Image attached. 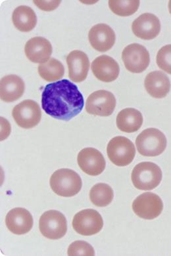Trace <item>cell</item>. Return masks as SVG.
<instances>
[{
    "instance_id": "6da1fadb",
    "label": "cell",
    "mask_w": 171,
    "mask_h": 256,
    "mask_svg": "<svg viewBox=\"0 0 171 256\" xmlns=\"http://www.w3.org/2000/svg\"><path fill=\"white\" fill-rule=\"evenodd\" d=\"M41 102L47 114L63 121H69L77 116L84 105L83 96L78 86L67 80L47 84Z\"/></svg>"
},
{
    "instance_id": "7a4b0ae2",
    "label": "cell",
    "mask_w": 171,
    "mask_h": 256,
    "mask_svg": "<svg viewBox=\"0 0 171 256\" xmlns=\"http://www.w3.org/2000/svg\"><path fill=\"white\" fill-rule=\"evenodd\" d=\"M82 186L81 178L71 169H59L51 176V188L61 197L69 198L77 195L81 190Z\"/></svg>"
},
{
    "instance_id": "3957f363",
    "label": "cell",
    "mask_w": 171,
    "mask_h": 256,
    "mask_svg": "<svg viewBox=\"0 0 171 256\" xmlns=\"http://www.w3.org/2000/svg\"><path fill=\"white\" fill-rule=\"evenodd\" d=\"M162 170L152 162H142L134 168L131 180L136 188L149 191L155 189L162 180Z\"/></svg>"
},
{
    "instance_id": "277c9868",
    "label": "cell",
    "mask_w": 171,
    "mask_h": 256,
    "mask_svg": "<svg viewBox=\"0 0 171 256\" xmlns=\"http://www.w3.org/2000/svg\"><path fill=\"white\" fill-rule=\"evenodd\" d=\"M167 138L165 134L156 128H148L138 136L136 146L138 152L144 156H160L166 150Z\"/></svg>"
},
{
    "instance_id": "5b68a950",
    "label": "cell",
    "mask_w": 171,
    "mask_h": 256,
    "mask_svg": "<svg viewBox=\"0 0 171 256\" xmlns=\"http://www.w3.org/2000/svg\"><path fill=\"white\" fill-rule=\"evenodd\" d=\"M107 154L111 162L118 166H126L133 162L136 156L135 144L127 138L117 136L109 142Z\"/></svg>"
},
{
    "instance_id": "8992f818",
    "label": "cell",
    "mask_w": 171,
    "mask_h": 256,
    "mask_svg": "<svg viewBox=\"0 0 171 256\" xmlns=\"http://www.w3.org/2000/svg\"><path fill=\"white\" fill-rule=\"evenodd\" d=\"M41 234L50 240L63 238L67 232V222L65 216L58 210H47L43 214L39 222Z\"/></svg>"
},
{
    "instance_id": "52a82bcc",
    "label": "cell",
    "mask_w": 171,
    "mask_h": 256,
    "mask_svg": "<svg viewBox=\"0 0 171 256\" xmlns=\"http://www.w3.org/2000/svg\"><path fill=\"white\" fill-rule=\"evenodd\" d=\"M133 210L140 218L153 220L162 214L164 203L157 194L146 192L136 198L133 203Z\"/></svg>"
},
{
    "instance_id": "ba28073f",
    "label": "cell",
    "mask_w": 171,
    "mask_h": 256,
    "mask_svg": "<svg viewBox=\"0 0 171 256\" xmlns=\"http://www.w3.org/2000/svg\"><path fill=\"white\" fill-rule=\"evenodd\" d=\"M104 220L102 216L94 210H84L74 216V230L82 236H92L102 230Z\"/></svg>"
},
{
    "instance_id": "9c48e42d",
    "label": "cell",
    "mask_w": 171,
    "mask_h": 256,
    "mask_svg": "<svg viewBox=\"0 0 171 256\" xmlns=\"http://www.w3.org/2000/svg\"><path fill=\"white\" fill-rule=\"evenodd\" d=\"M12 116L18 126L30 129L40 123L42 112L38 103L32 100H24L14 107Z\"/></svg>"
},
{
    "instance_id": "30bf717a",
    "label": "cell",
    "mask_w": 171,
    "mask_h": 256,
    "mask_svg": "<svg viewBox=\"0 0 171 256\" xmlns=\"http://www.w3.org/2000/svg\"><path fill=\"white\" fill-rule=\"evenodd\" d=\"M116 98L106 90L95 92L88 97L86 110L90 114L107 117L112 114L116 107Z\"/></svg>"
},
{
    "instance_id": "8fae6325",
    "label": "cell",
    "mask_w": 171,
    "mask_h": 256,
    "mask_svg": "<svg viewBox=\"0 0 171 256\" xmlns=\"http://www.w3.org/2000/svg\"><path fill=\"white\" fill-rule=\"evenodd\" d=\"M122 59L127 70L134 74L145 71L150 63L149 52L137 43L125 47L122 52Z\"/></svg>"
},
{
    "instance_id": "7c38bea8",
    "label": "cell",
    "mask_w": 171,
    "mask_h": 256,
    "mask_svg": "<svg viewBox=\"0 0 171 256\" xmlns=\"http://www.w3.org/2000/svg\"><path fill=\"white\" fill-rule=\"evenodd\" d=\"M78 166L90 176H98L106 168V162L102 152L92 148H84L77 156Z\"/></svg>"
},
{
    "instance_id": "4fadbf2b",
    "label": "cell",
    "mask_w": 171,
    "mask_h": 256,
    "mask_svg": "<svg viewBox=\"0 0 171 256\" xmlns=\"http://www.w3.org/2000/svg\"><path fill=\"white\" fill-rule=\"evenodd\" d=\"M88 39L92 48L100 52H105L114 46L116 36L110 26L100 24L92 26L88 33Z\"/></svg>"
},
{
    "instance_id": "5bb4252c",
    "label": "cell",
    "mask_w": 171,
    "mask_h": 256,
    "mask_svg": "<svg viewBox=\"0 0 171 256\" xmlns=\"http://www.w3.org/2000/svg\"><path fill=\"white\" fill-rule=\"evenodd\" d=\"M132 30L136 36L143 40H152L158 36L161 32V22L154 14H142L134 20Z\"/></svg>"
},
{
    "instance_id": "9a60e30c",
    "label": "cell",
    "mask_w": 171,
    "mask_h": 256,
    "mask_svg": "<svg viewBox=\"0 0 171 256\" xmlns=\"http://www.w3.org/2000/svg\"><path fill=\"white\" fill-rule=\"evenodd\" d=\"M8 230L16 235L26 234L31 230L33 218L26 208H16L8 212L5 218Z\"/></svg>"
},
{
    "instance_id": "2e32d148",
    "label": "cell",
    "mask_w": 171,
    "mask_h": 256,
    "mask_svg": "<svg viewBox=\"0 0 171 256\" xmlns=\"http://www.w3.org/2000/svg\"><path fill=\"white\" fill-rule=\"evenodd\" d=\"M95 77L101 82H110L116 80L120 73V68L113 58L100 56L94 60L91 66Z\"/></svg>"
},
{
    "instance_id": "e0dca14e",
    "label": "cell",
    "mask_w": 171,
    "mask_h": 256,
    "mask_svg": "<svg viewBox=\"0 0 171 256\" xmlns=\"http://www.w3.org/2000/svg\"><path fill=\"white\" fill-rule=\"evenodd\" d=\"M24 52L32 62L44 64L50 59L52 46L50 42L44 37L36 36L26 43Z\"/></svg>"
},
{
    "instance_id": "ac0fdd59",
    "label": "cell",
    "mask_w": 171,
    "mask_h": 256,
    "mask_svg": "<svg viewBox=\"0 0 171 256\" xmlns=\"http://www.w3.org/2000/svg\"><path fill=\"white\" fill-rule=\"evenodd\" d=\"M67 63L70 80L80 82L86 79L90 69L87 54L80 50L72 51L67 56Z\"/></svg>"
},
{
    "instance_id": "d6986e66",
    "label": "cell",
    "mask_w": 171,
    "mask_h": 256,
    "mask_svg": "<svg viewBox=\"0 0 171 256\" xmlns=\"http://www.w3.org/2000/svg\"><path fill=\"white\" fill-rule=\"evenodd\" d=\"M146 92L156 98H163L171 90V82L168 76L161 71L148 74L144 80Z\"/></svg>"
},
{
    "instance_id": "ffe728a7",
    "label": "cell",
    "mask_w": 171,
    "mask_h": 256,
    "mask_svg": "<svg viewBox=\"0 0 171 256\" xmlns=\"http://www.w3.org/2000/svg\"><path fill=\"white\" fill-rule=\"evenodd\" d=\"M24 92V82L15 75L6 76L0 82V96L4 102H14L22 96Z\"/></svg>"
},
{
    "instance_id": "44dd1931",
    "label": "cell",
    "mask_w": 171,
    "mask_h": 256,
    "mask_svg": "<svg viewBox=\"0 0 171 256\" xmlns=\"http://www.w3.org/2000/svg\"><path fill=\"white\" fill-rule=\"evenodd\" d=\"M143 116L139 110L133 108L123 109L117 116V126L121 132L134 133L139 131L143 124Z\"/></svg>"
},
{
    "instance_id": "7402d4cb",
    "label": "cell",
    "mask_w": 171,
    "mask_h": 256,
    "mask_svg": "<svg viewBox=\"0 0 171 256\" xmlns=\"http://www.w3.org/2000/svg\"><path fill=\"white\" fill-rule=\"evenodd\" d=\"M14 26L20 32H28L34 30L37 16L34 10L26 6H20L14 10L12 15Z\"/></svg>"
},
{
    "instance_id": "603a6c76",
    "label": "cell",
    "mask_w": 171,
    "mask_h": 256,
    "mask_svg": "<svg viewBox=\"0 0 171 256\" xmlns=\"http://www.w3.org/2000/svg\"><path fill=\"white\" fill-rule=\"evenodd\" d=\"M113 198L114 193L112 188L107 184H97L90 190V201L96 207H106L112 202Z\"/></svg>"
},
{
    "instance_id": "cb8c5ba5",
    "label": "cell",
    "mask_w": 171,
    "mask_h": 256,
    "mask_svg": "<svg viewBox=\"0 0 171 256\" xmlns=\"http://www.w3.org/2000/svg\"><path fill=\"white\" fill-rule=\"evenodd\" d=\"M38 71L40 77L46 82H55L61 80L65 74V68L61 62L53 58L38 66Z\"/></svg>"
},
{
    "instance_id": "d4e9b609",
    "label": "cell",
    "mask_w": 171,
    "mask_h": 256,
    "mask_svg": "<svg viewBox=\"0 0 171 256\" xmlns=\"http://www.w3.org/2000/svg\"><path fill=\"white\" fill-rule=\"evenodd\" d=\"M140 2L137 1H109V7L113 14L121 16L133 15L139 10Z\"/></svg>"
},
{
    "instance_id": "484cf974",
    "label": "cell",
    "mask_w": 171,
    "mask_h": 256,
    "mask_svg": "<svg viewBox=\"0 0 171 256\" xmlns=\"http://www.w3.org/2000/svg\"><path fill=\"white\" fill-rule=\"evenodd\" d=\"M156 62L161 70L171 75V44L166 45L159 50Z\"/></svg>"
},
{
    "instance_id": "4316f807",
    "label": "cell",
    "mask_w": 171,
    "mask_h": 256,
    "mask_svg": "<svg viewBox=\"0 0 171 256\" xmlns=\"http://www.w3.org/2000/svg\"><path fill=\"white\" fill-rule=\"evenodd\" d=\"M67 254L70 256H94L95 252L93 247L89 243L84 241H75L69 246Z\"/></svg>"
},
{
    "instance_id": "83f0119b",
    "label": "cell",
    "mask_w": 171,
    "mask_h": 256,
    "mask_svg": "<svg viewBox=\"0 0 171 256\" xmlns=\"http://www.w3.org/2000/svg\"><path fill=\"white\" fill-rule=\"evenodd\" d=\"M34 4L43 11L51 12L58 7L61 1H34Z\"/></svg>"
},
{
    "instance_id": "f1b7e54d",
    "label": "cell",
    "mask_w": 171,
    "mask_h": 256,
    "mask_svg": "<svg viewBox=\"0 0 171 256\" xmlns=\"http://www.w3.org/2000/svg\"><path fill=\"white\" fill-rule=\"evenodd\" d=\"M169 10H170V13L171 14V1L169 2Z\"/></svg>"
}]
</instances>
